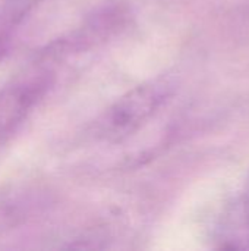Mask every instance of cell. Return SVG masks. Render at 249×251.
Wrapping results in <instances>:
<instances>
[{"mask_svg": "<svg viewBox=\"0 0 249 251\" xmlns=\"http://www.w3.org/2000/svg\"><path fill=\"white\" fill-rule=\"evenodd\" d=\"M176 87V78L164 74L128 90L92 122V137L109 144L128 140L170 101Z\"/></svg>", "mask_w": 249, "mask_h": 251, "instance_id": "6da1fadb", "label": "cell"}, {"mask_svg": "<svg viewBox=\"0 0 249 251\" xmlns=\"http://www.w3.org/2000/svg\"><path fill=\"white\" fill-rule=\"evenodd\" d=\"M131 9L120 1H112L97 7L79 26L53 40L41 53V60H59L72 54H79L106 44L120 35L131 22Z\"/></svg>", "mask_w": 249, "mask_h": 251, "instance_id": "7a4b0ae2", "label": "cell"}, {"mask_svg": "<svg viewBox=\"0 0 249 251\" xmlns=\"http://www.w3.org/2000/svg\"><path fill=\"white\" fill-rule=\"evenodd\" d=\"M56 74L45 65L16 75L0 88V144L23 125L34 109L54 87Z\"/></svg>", "mask_w": 249, "mask_h": 251, "instance_id": "3957f363", "label": "cell"}, {"mask_svg": "<svg viewBox=\"0 0 249 251\" xmlns=\"http://www.w3.org/2000/svg\"><path fill=\"white\" fill-rule=\"evenodd\" d=\"M53 203L40 184L19 182L0 188V238L43 215Z\"/></svg>", "mask_w": 249, "mask_h": 251, "instance_id": "277c9868", "label": "cell"}, {"mask_svg": "<svg viewBox=\"0 0 249 251\" xmlns=\"http://www.w3.org/2000/svg\"><path fill=\"white\" fill-rule=\"evenodd\" d=\"M43 0H0V34L10 31Z\"/></svg>", "mask_w": 249, "mask_h": 251, "instance_id": "5b68a950", "label": "cell"}, {"mask_svg": "<svg viewBox=\"0 0 249 251\" xmlns=\"http://www.w3.org/2000/svg\"><path fill=\"white\" fill-rule=\"evenodd\" d=\"M242 212H244V221L247 225V229L249 232V176L245 184V190H244V199H242Z\"/></svg>", "mask_w": 249, "mask_h": 251, "instance_id": "8992f818", "label": "cell"}, {"mask_svg": "<svg viewBox=\"0 0 249 251\" xmlns=\"http://www.w3.org/2000/svg\"><path fill=\"white\" fill-rule=\"evenodd\" d=\"M7 40H9V37H7V35H3V34H0V57H1V54L4 53V50H6Z\"/></svg>", "mask_w": 249, "mask_h": 251, "instance_id": "52a82bcc", "label": "cell"}]
</instances>
